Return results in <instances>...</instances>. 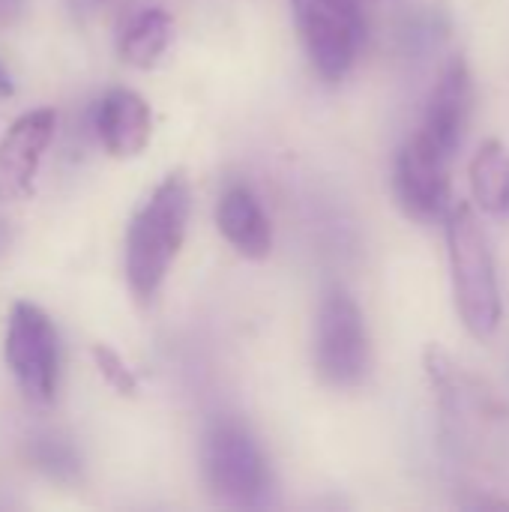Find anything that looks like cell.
I'll use <instances>...</instances> for the list:
<instances>
[{"mask_svg":"<svg viewBox=\"0 0 509 512\" xmlns=\"http://www.w3.org/2000/svg\"><path fill=\"white\" fill-rule=\"evenodd\" d=\"M189 213L192 192L183 174H168L135 213L126 231V282L141 303L153 300L162 288L183 246Z\"/></svg>","mask_w":509,"mask_h":512,"instance_id":"6da1fadb","label":"cell"},{"mask_svg":"<svg viewBox=\"0 0 509 512\" xmlns=\"http://www.w3.org/2000/svg\"><path fill=\"white\" fill-rule=\"evenodd\" d=\"M444 222L456 309L471 336L489 339L501 324V288L489 237L468 204H453Z\"/></svg>","mask_w":509,"mask_h":512,"instance_id":"7a4b0ae2","label":"cell"},{"mask_svg":"<svg viewBox=\"0 0 509 512\" xmlns=\"http://www.w3.org/2000/svg\"><path fill=\"white\" fill-rule=\"evenodd\" d=\"M210 492L231 507H258L270 492V468L258 441L237 420H216L201 444Z\"/></svg>","mask_w":509,"mask_h":512,"instance_id":"3957f363","label":"cell"},{"mask_svg":"<svg viewBox=\"0 0 509 512\" xmlns=\"http://www.w3.org/2000/svg\"><path fill=\"white\" fill-rule=\"evenodd\" d=\"M315 369L324 384L348 390L369 372V333L357 300L345 288H330L315 321Z\"/></svg>","mask_w":509,"mask_h":512,"instance_id":"277c9868","label":"cell"},{"mask_svg":"<svg viewBox=\"0 0 509 512\" xmlns=\"http://www.w3.org/2000/svg\"><path fill=\"white\" fill-rule=\"evenodd\" d=\"M303 48L324 81H342L363 45V0H291Z\"/></svg>","mask_w":509,"mask_h":512,"instance_id":"5b68a950","label":"cell"},{"mask_svg":"<svg viewBox=\"0 0 509 512\" xmlns=\"http://www.w3.org/2000/svg\"><path fill=\"white\" fill-rule=\"evenodd\" d=\"M6 366L24 399L51 405L60 381V342L51 318L33 303H15L6 327Z\"/></svg>","mask_w":509,"mask_h":512,"instance_id":"8992f818","label":"cell"},{"mask_svg":"<svg viewBox=\"0 0 509 512\" xmlns=\"http://www.w3.org/2000/svg\"><path fill=\"white\" fill-rule=\"evenodd\" d=\"M393 189L399 207L417 222L447 219L450 213V159L441 156L420 132L396 156Z\"/></svg>","mask_w":509,"mask_h":512,"instance_id":"52a82bcc","label":"cell"},{"mask_svg":"<svg viewBox=\"0 0 509 512\" xmlns=\"http://www.w3.org/2000/svg\"><path fill=\"white\" fill-rule=\"evenodd\" d=\"M471 102H474L471 69L462 54L450 57L429 93L426 114L420 123V135L450 162L465 141L468 120H471Z\"/></svg>","mask_w":509,"mask_h":512,"instance_id":"ba28073f","label":"cell"},{"mask_svg":"<svg viewBox=\"0 0 509 512\" xmlns=\"http://www.w3.org/2000/svg\"><path fill=\"white\" fill-rule=\"evenodd\" d=\"M57 114L51 108L27 111L0 138V204L21 201L33 192L36 168L54 138Z\"/></svg>","mask_w":509,"mask_h":512,"instance_id":"9c48e42d","label":"cell"},{"mask_svg":"<svg viewBox=\"0 0 509 512\" xmlns=\"http://www.w3.org/2000/svg\"><path fill=\"white\" fill-rule=\"evenodd\" d=\"M153 117L144 96L126 87L108 90L96 105V135L114 159H132L150 144Z\"/></svg>","mask_w":509,"mask_h":512,"instance_id":"30bf717a","label":"cell"},{"mask_svg":"<svg viewBox=\"0 0 509 512\" xmlns=\"http://www.w3.org/2000/svg\"><path fill=\"white\" fill-rule=\"evenodd\" d=\"M216 225H219L222 237L243 258L261 261L273 249L270 219H267L261 201L255 198V192L249 186H228L222 192L219 207H216Z\"/></svg>","mask_w":509,"mask_h":512,"instance_id":"8fae6325","label":"cell"},{"mask_svg":"<svg viewBox=\"0 0 509 512\" xmlns=\"http://www.w3.org/2000/svg\"><path fill=\"white\" fill-rule=\"evenodd\" d=\"M171 39H174V18L162 6H147L135 12L120 30L117 51L129 66L150 69L162 60Z\"/></svg>","mask_w":509,"mask_h":512,"instance_id":"7c38bea8","label":"cell"},{"mask_svg":"<svg viewBox=\"0 0 509 512\" xmlns=\"http://www.w3.org/2000/svg\"><path fill=\"white\" fill-rule=\"evenodd\" d=\"M471 192L483 213L509 216V150L501 141H486L471 159Z\"/></svg>","mask_w":509,"mask_h":512,"instance_id":"4fadbf2b","label":"cell"},{"mask_svg":"<svg viewBox=\"0 0 509 512\" xmlns=\"http://www.w3.org/2000/svg\"><path fill=\"white\" fill-rule=\"evenodd\" d=\"M30 459L36 468L51 474L54 480H72L78 474V453L72 450L69 441L57 435H42L30 444Z\"/></svg>","mask_w":509,"mask_h":512,"instance_id":"5bb4252c","label":"cell"},{"mask_svg":"<svg viewBox=\"0 0 509 512\" xmlns=\"http://www.w3.org/2000/svg\"><path fill=\"white\" fill-rule=\"evenodd\" d=\"M93 360H96V369H99V375L105 378V384H108L111 390H117L120 396H135L138 378L132 375V369L123 363V357H120L114 348L96 345V348H93Z\"/></svg>","mask_w":509,"mask_h":512,"instance_id":"9a60e30c","label":"cell"},{"mask_svg":"<svg viewBox=\"0 0 509 512\" xmlns=\"http://www.w3.org/2000/svg\"><path fill=\"white\" fill-rule=\"evenodd\" d=\"M27 9V0H0V27L15 24Z\"/></svg>","mask_w":509,"mask_h":512,"instance_id":"2e32d148","label":"cell"},{"mask_svg":"<svg viewBox=\"0 0 509 512\" xmlns=\"http://www.w3.org/2000/svg\"><path fill=\"white\" fill-rule=\"evenodd\" d=\"M15 93V81L9 78V72L0 66V99H9Z\"/></svg>","mask_w":509,"mask_h":512,"instance_id":"e0dca14e","label":"cell"},{"mask_svg":"<svg viewBox=\"0 0 509 512\" xmlns=\"http://www.w3.org/2000/svg\"><path fill=\"white\" fill-rule=\"evenodd\" d=\"M102 3H108V0H72V6H75L78 12H93V9H99Z\"/></svg>","mask_w":509,"mask_h":512,"instance_id":"ac0fdd59","label":"cell"},{"mask_svg":"<svg viewBox=\"0 0 509 512\" xmlns=\"http://www.w3.org/2000/svg\"><path fill=\"white\" fill-rule=\"evenodd\" d=\"M9 243V228H6V222H0V249Z\"/></svg>","mask_w":509,"mask_h":512,"instance_id":"d6986e66","label":"cell"}]
</instances>
